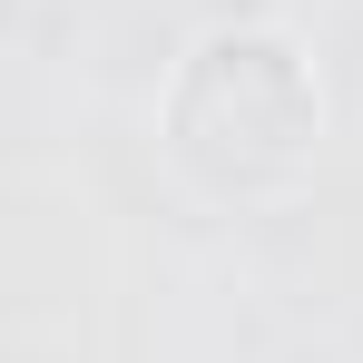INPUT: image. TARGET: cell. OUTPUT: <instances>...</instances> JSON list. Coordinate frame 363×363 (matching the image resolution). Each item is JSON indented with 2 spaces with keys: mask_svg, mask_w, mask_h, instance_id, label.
Here are the masks:
<instances>
[{
  "mask_svg": "<svg viewBox=\"0 0 363 363\" xmlns=\"http://www.w3.org/2000/svg\"><path fill=\"white\" fill-rule=\"evenodd\" d=\"M157 147L196 196L216 206H275L314 177L324 157V79L295 30L275 20H226L206 30L157 99Z\"/></svg>",
  "mask_w": 363,
  "mask_h": 363,
  "instance_id": "6da1fadb",
  "label": "cell"
}]
</instances>
